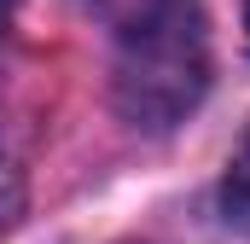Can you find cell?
Here are the masks:
<instances>
[{
    "mask_svg": "<svg viewBox=\"0 0 250 244\" xmlns=\"http://www.w3.org/2000/svg\"><path fill=\"white\" fill-rule=\"evenodd\" d=\"M209 87V41L192 0H151L123 23L117 111L140 128H175Z\"/></svg>",
    "mask_w": 250,
    "mask_h": 244,
    "instance_id": "cell-1",
    "label": "cell"
},
{
    "mask_svg": "<svg viewBox=\"0 0 250 244\" xmlns=\"http://www.w3.org/2000/svg\"><path fill=\"white\" fill-rule=\"evenodd\" d=\"M221 209L239 233H250V134L239 145V157H233V169H227V181H221Z\"/></svg>",
    "mask_w": 250,
    "mask_h": 244,
    "instance_id": "cell-2",
    "label": "cell"
},
{
    "mask_svg": "<svg viewBox=\"0 0 250 244\" xmlns=\"http://www.w3.org/2000/svg\"><path fill=\"white\" fill-rule=\"evenodd\" d=\"M12 203H18V169H12V157L0 151V221L12 215Z\"/></svg>",
    "mask_w": 250,
    "mask_h": 244,
    "instance_id": "cell-3",
    "label": "cell"
},
{
    "mask_svg": "<svg viewBox=\"0 0 250 244\" xmlns=\"http://www.w3.org/2000/svg\"><path fill=\"white\" fill-rule=\"evenodd\" d=\"M245 29H250V6H245Z\"/></svg>",
    "mask_w": 250,
    "mask_h": 244,
    "instance_id": "cell-4",
    "label": "cell"
}]
</instances>
